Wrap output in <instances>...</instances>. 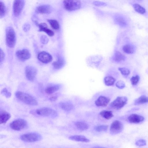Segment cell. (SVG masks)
Here are the masks:
<instances>
[{
    "label": "cell",
    "mask_w": 148,
    "mask_h": 148,
    "mask_svg": "<svg viewBox=\"0 0 148 148\" xmlns=\"http://www.w3.org/2000/svg\"><path fill=\"white\" fill-rule=\"evenodd\" d=\"M6 43L8 47L13 48L15 46L16 41V35L14 29L11 27L6 28L5 30Z\"/></svg>",
    "instance_id": "3957f363"
},
{
    "label": "cell",
    "mask_w": 148,
    "mask_h": 148,
    "mask_svg": "<svg viewBox=\"0 0 148 148\" xmlns=\"http://www.w3.org/2000/svg\"><path fill=\"white\" fill-rule=\"evenodd\" d=\"M49 39L45 36H42L40 38V41L43 44H46L49 41Z\"/></svg>",
    "instance_id": "8d00e7d4"
},
{
    "label": "cell",
    "mask_w": 148,
    "mask_h": 148,
    "mask_svg": "<svg viewBox=\"0 0 148 148\" xmlns=\"http://www.w3.org/2000/svg\"><path fill=\"white\" fill-rule=\"evenodd\" d=\"M123 129V125L120 121L116 120L111 124L110 128V133L112 135H115L121 132Z\"/></svg>",
    "instance_id": "30bf717a"
},
{
    "label": "cell",
    "mask_w": 148,
    "mask_h": 148,
    "mask_svg": "<svg viewBox=\"0 0 148 148\" xmlns=\"http://www.w3.org/2000/svg\"><path fill=\"white\" fill-rule=\"evenodd\" d=\"M123 51L126 53L132 54L135 51L134 46L131 45L126 44L123 45L122 47Z\"/></svg>",
    "instance_id": "44dd1931"
},
{
    "label": "cell",
    "mask_w": 148,
    "mask_h": 148,
    "mask_svg": "<svg viewBox=\"0 0 148 148\" xmlns=\"http://www.w3.org/2000/svg\"><path fill=\"white\" fill-rule=\"evenodd\" d=\"M47 21L53 29L57 30L59 29L60 25L57 20L54 19H48Z\"/></svg>",
    "instance_id": "83f0119b"
},
{
    "label": "cell",
    "mask_w": 148,
    "mask_h": 148,
    "mask_svg": "<svg viewBox=\"0 0 148 148\" xmlns=\"http://www.w3.org/2000/svg\"><path fill=\"white\" fill-rule=\"evenodd\" d=\"M10 117V113L0 108V124L5 123Z\"/></svg>",
    "instance_id": "e0dca14e"
},
{
    "label": "cell",
    "mask_w": 148,
    "mask_h": 148,
    "mask_svg": "<svg viewBox=\"0 0 148 148\" xmlns=\"http://www.w3.org/2000/svg\"><path fill=\"white\" fill-rule=\"evenodd\" d=\"M30 25L28 23H26L25 24L23 27V31L25 32L28 31L30 29Z\"/></svg>",
    "instance_id": "60d3db41"
},
{
    "label": "cell",
    "mask_w": 148,
    "mask_h": 148,
    "mask_svg": "<svg viewBox=\"0 0 148 148\" xmlns=\"http://www.w3.org/2000/svg\"><path fill=\"white\" fill-rule=\"evenodd\" d=\"M147 102V97L145 95H142L135 101L134 104L135 105H137L145 103Z\"/></svg>",
    "instance_id": "4316f807"
},
{
    "label": "cell",
    "mask_w": 148,
    "mask_h": 148,
    "mask_svg": "<svg viewBox=\"0 0 148 148\" xmlns=\"http://www.w3.org/2000/svg\"></svg>",
    "instance_id": "7bdbcfd3"
},
{
    "label": "cell",
    "mask_w": 148,
    "mask_h": 148,
    "mask_svg": "<svg viewBox=\"0 0 148 148\" xmlns=\"http://www.w3.org/2000/svg\"><path fill=\"white\" fill-rule=\"evenodd\" d=\"M20 138L24 142L32 143L40 140L42 139V136L38 133L31 132L21 135Z\"/></svg>",
    "instance_id": "5b68a950"
},
{
    "label": "cell",
    "mask_w": 148,
    "mask_h": 148,
    "mask_svg": "<svg viewBox=\"0 0 148 148\" xmlns=\"http://www.w3.org/2000/svg\"><path fill=\"white\" fill-rule=\"evenodd\" d=\"M127 119L131 123H138L143 121L144 118L142 116L136 114H132L128 116Z\"/></svg>",
    "instance_id": "9a60e30c"
},
{
    "label": "cell",
    "mask_w": 148,
    "mask_h": 148,
    "mask_svg": "<svg viewBox=\"0 0 148 148\" xmlns=\"http://www.w3.org/2000/svg\"><path fill=\"white\" fill-rule=\"evenodd\" d=\"M118 69L121 72V74L125 76L128 75L130 73V70L127 68L125 67H120Z\"/></svg>",
    "instance_id": "d6a6232c"
},
{
    "label": "cell",
    "mask_w": 148,
    "mask_h": 148,
    "mask_svg": "<svg viewBox=\"0 0 148 148\" xmlns=\"http://www.w3.org/2000/svg\"><path fill=\"white\" fill-rule=\"evenodd\" d=\"M6 12V9L4 4L0 1V18H2L4 16Z\"/></svg>",
    "instance_id": "f546056e"
},
{
    "label": "cell",
    "mask_w": 148,
    "mask_h": 148,
    "mask_svg": "<svg viewBox=\"0 0 148 148\" xmlns=\"http://www.w3.org/2000/svg\"><path fill=\"white\" fill-rule=\"evenodd\" d=\"M127 98L125 96L118 97L110 104L112 108L119 110L123 108L127 103Z\"/></svg>",
    "instance_id": "52a82bcc"
},
{
    "label": "cell",
    "mask_w": 148,
    "mask_h": 148,
    "mask_svg": "<svg viewBox=\"0 0 148 148\" xmlns=\"http://www.w3.org/2000/svg\"><path fill=\"white\" fill-rule=\"evenodd\" d=\"M110 100L108 98L104 96H101L96 100L95 103L97 106L104 107L107 105Z\"/></svg>",
    "instance_id": "5bb4252c"
},
{
    "label": "cell",
    "mask_w": 148,
    "mask_h": 148,
    "mask_svg": "<svg viewBox=\"0 0 148 148\" xmlns=\"http://www.w3.org/2000/svg\"><path fill=\"white\" fill-rule=\"evenodd\" d=\"M64 9L68 11H73L77 10L81 7L80 0H64L63 1Z\"/></svg>",
    "instance_id": "277c9868"
},
{
    "label": "cell",
    "mask_w": 148,
    "mask_h": 148,
    "mask_svg": "<svg viewBox=\"0 0 148 148\" xmlns=\"http://www.w3.org/2000/svg\"><path fill=\"white\" fill-rule=\"evenodd\" d=\"M64 64V60L61 57H59L57 60L53 63L52 65L55 69H58L63 67Z\"/></svg>",
    "instance_id": "ffe728a7"
},
{
    "label": "cell",
    "mask_w": 148,
    "mask_h": 148,
    "mask_svg": "<svg viewBox=\"0 0 148 148\" xmlns=\"http://www.w3.org/2000/svg\"><path fill=\"white\" fill-rule=\"evenodd\" d=\"M100 114L101 116L107 119H111L114 116L111 111L106 110L102 111Z\"/></svg>",
    "instance_id": "d4e9b609"
},
{
    "label": "cell",
    "mask_w": 148,
    "mask_h": 148,
    "mask_svg": "<svg viewBox=\"0 0 148 148\" xmlns=\"http://www.w3.org/2000/svg\"><path fill=\"white\" fill-rule=\"evenodd\" d=\"M113 59L115 62H119L124 61L125 59V56L121 52L116 51L114 54Z\"/></svg>",
    "instance_id": "603a6c76"
},
{
    "label": "cell",
    "mask_w": 148,
    "mask_h": 148,
    "mask_svg": "<svg viewBox=\"0 0 148 148\" xmlns=\"http://www.w3.org/2000/svg\"><path fill=\"white\" fill-rule=\"evenodd\" d=\"M69 139L75 141H79L83 142H88L90 140L82 135H75L69 137Z\"/></svg>",
    "instance_id": "d6986e66"
},
{
    "label": "cell",
    "mask_w": 148,
    "mask_h": 148,
    "mask_svg": "<svg viewBox=\"0 0 148 148\" xmlns=\"http://www.w3.org/2000/svg\"><path fill=\"white\" fill-rule=\"evenodd\" d=\"M133 7L135 10L140 14H143L145 12V9L138 4H134L133 5Z\"/></svg>",
    "instance_id": "f1b7e54d"
},
{
    "label": "cell",
    "mask_w": 148,
    "mask_h": 148,
    "mask_svg": "<svg viewBox=\"0 0 148 148\" xmlns=\"http://www.w3.org/2000/svg\"><path fill=\"white\" fill-rule=\"evenodd\" d=\"M75 125L77 129L81 131L86 130L89 127L88 125L84 122L77 121L75 122Z\"/></svg>",
    "instance_id": "7402d4cb"
},
{
    "label": "cell",
    "mask_w": 148,
    "mask_h": 148,
    "mask_svg": "<svg viewBox=\"0 0 148 148\" xmlns=\"http://www.w3.org/2000/svg\"><path fill=\"white\" fill-rule=\"evenodd\" d=\"M30 113L36 116L49 117L54 118L58 115L57 112L54 109L50 108L44 107L32 110Z\"/></svg>",
    "instance_id": "6da1fadb"
},
{
    "label": "cell",
    "mask_w": 148,
    "mask_h": 148,
    "mask_svg": "<svg viewBox=\"0 0 148 148\" xmlns=\"http://www.w3.org/2000/svg\"><path fill=\"white\" fill-rule=\"evenodd\" d=\"M59 105L62 110L66 111H70L74 108L73 104L69 102H61L60 103Z\"/></svg>",
    "instance_id": "ac0fdd59"
},
{
    "label": "cell",
    "mask_w": 148,
    "mask_h": 148,
    "mask_svg": "<svg viewBox=\"0 0 148 148\" xmlns=\"http://www.w3.org/2000/svg\"><path fill=\"white\" fill-rule=\"evenodd\" d=\"M5 57V55L3 51L0 48V64L3 61Z\"/></svg>",
    "instance_id": "ab89813d"
},
{
    "label": "cell",
    "mask_w": 148,
    "mask_h": 148,
    "mask_svg": "<svg viewBox=\"0 0 148 148\" xmlns=\"http://www.w3.org/2000/svg\"><path fill=\"white\" fill-rule=\"evenodd\" d=\"M52 11V8L50 5H42L36 7L35 12L38 14H48Z\"/></svg>",
    "instance_id": "4fadbf2b"
},
{
    "label": "cell",
    "mask_w": 148,
    "mask_h": 148,
    "mask_svg": "<svg viewBox=\"0 0 148 148\" xmlns=\"http://www.w3.org/2000/svg\"><path fill=\"white\" fill-rule=\"evenodd\" d=\"M60 88V87L58 85L51 86L47 87L45 92L48 94H52L58 91Z\"/></svg>",
    "instance_id": "cb8c5ba5"
},
{
    "label": "cell",
    "mask_w": 148,
    "mask_h": 148,
    "mask_svg": "<svg viewBox=\"0 0 148 148\" xmlns=\"http://www.w3.org/2000/svg\"><path fill=\"white\" fill-rule=\"evenodd\" d=\"M1 94L7 98H9L11 96V93L9 92L6 88H4L2 89L1 91Z\"/></svg>",
    "instance_id": "e575fe53"
},
{
    "label": "cell",
    "mask_w": 148,
    "mask_h": 148,
    "mask_svg": "<svg viewBox=\"0 0 148 148\" xmlns=\"http://www.w3.org/2000/svg\"><path fill=\"white\" fill-rule=\"evenodd\" d=\"M146 141L144 139H140L137 140L135 143L136 145L138 146H142L146 145Z\"/></svg>",
    "instance_id": "d590c367"
},
{
    "label": "cell",
    "mask_w": 148,
    "mask_h": 148,
    "mask_svg": "<svg viewBox=\"0 0 148 148\" xmlns=\"http://www.w3.org/2000/svg\"><path fill=\"white\" fill-rule=\"evenodd\" d=\"M104 80L106 85L109 86H112L114 84L115 79L112 76H108L105 77Z\"/></svg>",
    "instance_id": "484cf974"
},
{
    "label": "cell",
    "mask_w": 148,
    "mask_h": 148,
    "mask_svg": "<svg viewBox=\"0 0 148 148\" xmlns=\"http://www.w3.org/2000/svg\"><path fill=\"white\" fill-rule=\"evenodd\" d=\"M28 126L27 121L24 119H18L12 122L10 126L12 130L16 131H20L26 129Z\"/></svg>",
    "instance_id": "8992f818"
},
{
    "label": "cell",
    "mask_w": 148,
    "mask_h": 148,
    "mask_svg": "<svg viewBox=\"0 0 148 148\" xmlns=\"http://www.w3.org/2000/svg\"><path fill=\"white\" fill-rule=\"evenodd\" d=\"M93 4L97 6H105L106 5V3L98 1H95L93 2Z\"/></svg>",
    "instance_id": "74e56055"
},
{
    "label": "cell",
    "mask_w": 148,
    "mask_h": 148,
    "mask_svg": "<svg viewBox=\"0 0 148 148\" xmlns=\"http://www.w3.org/2000/svg\"><path fill=\"white\" fill-rule=\"evenodd\" d=\"M140 79L139 76L138 75L133 76L130 79V81L132 85L133 86L136 85Z\"/></svg>",
    "instance_id": "836d02e7"
},
{
    "label": "cell",
    "mask_w": 148,
    "mask_h": 148,
    "mask_svg": "<svg viewBox=\"0 0 148 148\" xmlns=\"http://www.w3.org/2000/svg\"><path fill=\"white\" fill-rule=\"evenodd\" d=\"M15 95L17 99L27 105L34 106L38 105L36 99L27 93L17 91L15 92Z\"/></svg>",
    "instance_id": "7a4b0ae2"
},
{
    "label": "cell",
    "mask_w": 148,
    "mask_h": 148,
    "mask_svg": "<svg viewBox=\"0 0 148 148\" xmlns=\"http://www.w3.org/2000/svg\"><path fill=\"white\" fill-rule=\"evenodd\" d=\"M58 98V95L53 96L49 98V100L52 102H53L56 101Z\"/></svg>",
    "instance_id": "b9f144b4"
},
{
    "label": "cell",
    "mask_w": 148,
    "mask_h": 148,
    "mask_svg": "<svg viewBox=\"0 0 148 148\" xmlns=\"http://www.w3.org/2000/svg\"><path fill=\"white\" fill-rule=\"evenodd\" d=\"M116 86L120 89L123 88L125 86L124 83L121 81H119L116 84Z\"/></svg>",
    "instance_id": "f35d334b"
},
{
    "label": "cell",
    "mask_w": 148,
    "mask_h": 148,
    "mask_svg": "<svg viewBox=\"0 0 148 148\" xmlns=\"http://www.w3.org/2000/svg\"><path fill=\"white\" fill-rule=\"evenodd\" d=\"M115 21L120 26H124L126 25V23L124 18L121 16L116 17Z\"/></svg>",
    "instance_id": "1f68e13d"
},
{
    "label": "cell",
    "mask_w": 148,
    "mask_h": 148,
    "mask_svg": "<svg viewBox=\"0 0 148 148\" xmlns=\"http://www.w3.org/2000/svg\"><path fill=\"white\" fill-rule=\"evenodd\" d=\"M25 73L27 80L33 82L37 74V70L34 66H27L25 68Z\"/></svg>",
    "instance_id": "9c48e42d"
},
{
    "label": "cell",
    "mask_w": 148,
    "mask_h": 148,
    "mask_svg": "<svg viewBox=\"0 0 148 148\" xmlns=\"http://www.w3.org/2000/svg\"><path fill=\"white\" fill-rule=\"evenodd\" d=\"M25 5V0H14L13 5L14 16L17 17L22 12Z\"/></svg>",
    "instance_id": "ba28073f"
},
{
    "label": "cell",
    "mask_w": 148,
    "mask_h": 148,
    "mask_svg": "<svg viewBox=\"0 0 148 148\" xmlns=\"http://www.w3.org/2000/svg\"><path fill=\"white\" fill-rule=\"evenodd\" d=\"M38 58L40 61L45 64L50 62L52 60V57L51 55L45 51L40 52L38 54Z\"/></svg>",
    "instance_id": "7c38bea8"
},
{
    "label": "cell",
    "mask_w": 148,
    "mask_h": 148,
    "mask_svg": "<svg viewBox=\"0 0 148 148\" xmlns=\"http://www.w3.org/2000/svg\"><path fill=\"white\" fill-rule=\"evenodd\" d=\"M108 128L107 125H100L96 126L95 127V130L98 132H105L107 130Z\"/></svg>",
    "instance_id": "4dcf8cb0"
},
{
    "label": "cell",
    "mask_w": 148,
    "mask_h": 148,
    "mask_svg": "<svg viewBox=\"0 0 148 148\" xmlns=\"http://www.w3.org/2000/svg\"><path fill=\"white\" fill-rule=\"evenodd\" d=\"M16 55L17 58L22 62H24L28 60L31 57L30 53L27 49L17 51H16Z\"/></svg>",
    "instance_id": "8fae6325"
},
{
    "label": "cell",
    "mask_w": 148,
    "mask_h": 148,
    "mask_svg": "<svg viewBox=\"0 0 148 148\" xmlns=\"http://www.w3.org/2000/svg\"><path fill=\"white\" fill-rule=\"evenodd\" d=\"M38 25L39 27V30L40 32H44L50 36L54 35V32L48 27L46 23H41L38 24Z\"/></svg>",
    "instance_id": "2e32d148"
}]
</instances>
